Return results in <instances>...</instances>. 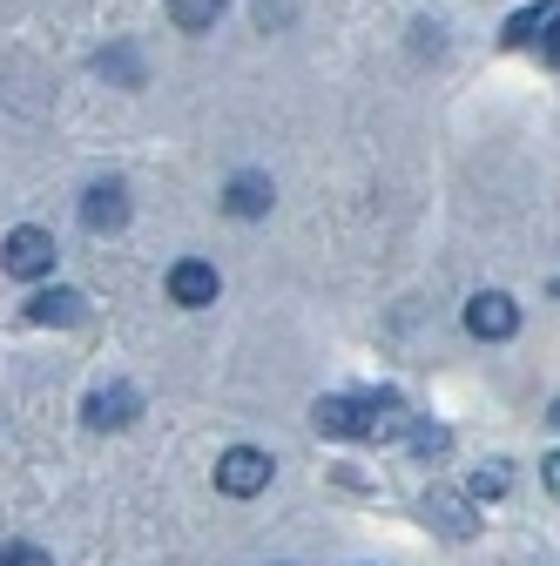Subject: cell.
I'll list each match as a JSON object with an SVG mask.
<instances>
[{"mask_svg":"<svg viewBox=\"0 0 560 566\" xmlns=\"http://www.w3.org/2000/svg\"><path fill=\"white\" fill-rule=\"evenodd\" d=\"M54 237L48 230H34V223H21V230H8V243H0V270L8 276H21V283H41L48 270H54Z\"/></svg>","mask_w":560,"mask_h":566,"instance_id":"obj_1","label":"cell"},{"mask_svg":"<svg viewBox=\"0 0 560 566\" xmlns=\"http://www.w3.org/2000/svg\"><path fill=\"white\" fill-rule=\"evenodd\" d=\"M263 485H270V452L230 446V452L217 459V492H230V500H257Z\"/></svg>","mask_w":560,"mask_h":566,"instance_id":"obj_2","label":"cell"},{"mask_svg":"<svg viewBox=\"0 0 560 566\" xmlns=\"http://www.w3.org/2000/svg\"><path fill=\"white\" fill-rule=\"evenodd\" d=\"M466 331L486 337V344H507V337L520 331V304H514L507 291H479V297L466 304Z\"/></svg>","mask_w":560,"mask_h":566,"instance_id":"obj_3","label":"cell"},{"mask_svg":"<svg viewBox=\"0 0 560 566\" xmlns=\"http://www.w3.org/2000/svg\"><path fill=\"white\" fill-rule=\"evenodd\" d=\"M217 263H203V256H183L176 270H169V304H183V311H203V304H217Z\"/></svg>","mask_w":560,"mask_h":566,"instance_id":"obj_4","label":"cell"},{"mask_svg":"<svg viewBox=\"0 0 560 566\" xmlns=\"http://www.w3.org/2000/svg\"><path fill=\"white\" fill-rule=\"evenodd\" d=\"M135 411H143L135 385H102V391L82 398V418L95 424V432H122V424H135Z\"/></svg>","mask_w":560,"mask_h":566,"instance_id":"obj_5","label":"cell"},{"mask_svg":"<svg viewBox=\"0 0 560 566\" xmlns=\"http://www.w3.org/2000/svg\"><path fill=\"white\" fill-rule=\"evenodd\" d=\"M405 432H412V405H405L398 391H372V398H365V432H359V439L392 446V439H405Z\"/></svg>","mask_w":560,"mask_h":566,"instance_id":"obj_6","label":"cell"},{"mask_svg":"<svg viewBox=\"0 0 560 566\" xmlns=\"http://www.w3.org/2000/svg\"><path fill=\"white\" fill-rule=\"evenodd\" d=\"M426 526H439L446 539H473V533H479L473 500H466V492H446V485H433V492H426Z\"/></svg>","mask_w":560,"mask_h":566,"instance_id":"obj_7","label":"cell"},{"mask_svg":"<svg viewBox=\"0 0 560 566\" xmlns=\"http://www.w3.org/2000/svg\"><path fill=\"white\" fill-rule=\"evenodd\" d=\"M311 424H318L324 439H359V432H365V398L331 391V398H318V405H311Z\"/></svg>","mask_w":560,"mask_h":566,"instance_id":"obj_8","label":"cell"},{"mask_svg":"<svg viewBox=\"0 0 560 566\" xmlns=\"http://www.w3.org/2000/svg\"><path fill=\"white\" fill-rule=\"evenodd\" d=\"M270 202H277V189H270V176H257V169L230 176V189H224V209H230V217H243V223L270 217Z\"/></svg>","mask_w":560,"mask_h":566,"instance_id":"obj_9","label":"cell"},{"mask_svg":"<svg viewBox=\"0 0 560 566\" xmlns=\"http://www.w3.org/2000/svg\"><path fill=\"white\" fill-rule=\"evenodd\" d=\"M89 317V297L82 291H34L28 297V324H48V331H68Z\"/></svg>","mask_w":560,"mask_h":566,"instance_id":"obj_10","label":"cell"},{"mask_svg":"<svg viewBox=\"0 0 560 566\" xmlns=\"http://www.w3.org/2000/svg\"><path fill=\"white\" fill-rule=\"evenodd\" d=\"M82 223L102 237V230H122L128 223V189L122 182H95L89 196H82Z\"/></svg>","mask_w":560,"mask_h":566,"instance_id":"obj_11","label":"cell"},{"mask_svg":"<svg viewBox=\"0 0 560 566\" xmlns=\"http://www.w3.org/2000/svg\"><path fill=\"white\" fill-rule=\"evenodd\" d=\"M553 14H560V0H540V8H520V14L507 21V34H500V41H507V48H527V41H540V34H547V21H553Z\"/></svg>","mask_w":560,"mask_h":566,"instance_id":"obj_12","label":"cell"},{"mask_svg":"<svg viewBox=\"0 0 560 566\" xmlns=\"http://www.w3.org/2000/svg\"><path fill=\"white\" fill-rule=\"evenodd\" d=\"M405 446H412L418 459H426V465H439V459L453 452V432H446V424H426V418H412V432H405Z\"/></svg>","mask_w":560,"mask_h":566,"instance_id":"obj_13","label":"cell"},{"mask_svg":"<svg viewBox=\"0 0 560 566\" xmlns=\"http://www.w3.org/2000/svg\"><path fill=\"white\" fill-rule=\"evenodd\" d=\"M217 14H224V0H169V21H176L183 34H203V28H217Z\"/></svg>","mask_w":560,"mask_h":566,"instance_id":"obj_14","label":"cell"},{"mask_svg":"<svg viewBox=\"0 0 560 566\" xmlns=\"http://www.w3.org/2000/svg\"><path fill=\"white\" fill-rule=\"evenodd\" d=\"M95 67H102V75H115L122 88H135V82H143V67H135V54H128V48H108Z\"/></svg>","mask_w":560,"mask_h":566,"instance_id":"obj_15","label":"cell"},{"mask_svg":"<svg viewBox=\"0 0 560 566\" xmlns=\"http://www.w3.org/2000/svg\"><path fill=\"white\" fill-rule=\"evenodd\" d=\"M500 492H507V465H500V459L473 472V500H500Z\"/></svg>","mask_w":560,"mask_h":566,"instance_id":"obj_16","label":"cell"},{"mask_svg":"<svg viewBox=\"0 0 560 566\" xmlns=\"http://www.w3.org/2000/svg\"><path fill=\"white\" fill-rule=\"evenodd\" d=\"M0 566H54L41 546H28V539H14V546H0Z\"/></svg>","mask_w":560,"mask_h":566,"instance_id":"obj_17","label":"cell"},{"mask_svg":"<svg viewBox=\"0 0 560 566\" xmlns=\"http://www.w3.org/2000/svg\"><path fill=\"white\" fill-rule=\"evenodd\" d=\"M540 485H547L553 500H560V452H547V459H540Z\"/></svg>","mask_w":560,"mask_h":566,"instance_id":"obj_18","label":"cell"},{"mask_svg":"<svg viewBox=\"0 0 560 566\" xmlns=\"http://www.w3.org/2000/svg\"><path fill=\"white\" fill-rule=\"evenodd\" d=\"M547 61H553V67H560V14H553V21H547Z\"/></svg>","mask_w":560,"mask_h":566,"instance_id":"obj_19","label":"cell"},{"mask_svg":"<svg viewBox=\"0 0 560 566\" xmlns=\"http://www.w3.org/2000/svg\"><path fill=\"white\" fill-rule=\"evenodd\" d=\"M547 297H553V304H560V276H553V291H547Z\"/></svg>","mask_w":560,"mask_h":566,"instance_id":"obj_20","label":"cell"},{"mask_svg":"<svg viewBox=\"0 0 560 566\" xmlns=\"http://www.w3.org/2000/svg\"><path fill=\"white\" fill-rule=\"evenodd\" d=\"M547 418H553V424H560V398H553V411H547Z\"/></svg>","mask_w":560,"mask_h":566,"instance_id":"obj_21","label":"cell"}]
</instances>
